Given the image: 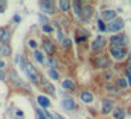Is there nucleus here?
Listing matches in <instances>:
<instances>
[{
    "instance_id": "obj_9",
    "label": "nucleus",
    "mask_w": 131,
    "mask_h": 119,
    "mask_svg": "<svg viewBox=\"0 0 131 119\" xmlns=\"http://www.w3.org/2000/svg\"><path fill=\"white\" fill-rule=\"evenodd\" d=\"M44 51L48 53V56H52V55L55 53V48L54 45H52V42H49V41H44Z\"/></svg>"
},
{
    "instance_id": "obj_36",
    "label": "nucleus",
    "mask_w": 131,
    "mask_h": 119,
    "mask_svg": "<svg viewBox=\"0 0 131 119\" xmlns=\"http://www.w3.org/2000/svg\"><path fill=\"white\" fill-rule=\"evenodd\" d=\"M0 80H6V74L3 70H0Z\"/></svg>"
},
{
    "instance_id": "obj_25",
    "label": "nucleus",
    "mask_w": 131,
    "mask_h": 119,
    "mask_svg": "<svg viewBox=\"0 0 131 119\" xmlns=\"http://www.w3.org/2000/svg\"><path fill=\"white\" fill-rule=\"evenodd\" d=\"M37 118L38 119H48L45 115V112H44L42 109H37Z\"/></svg>"
},
{
    "instance_id": "obj_31",
    "label": "nucleus",
    "mask_w": 131,
    "mask_h": 119,
    "mask_svg": "<svg viewBox=\"0 0 131 119\" xmlns=\"http://www.w3.org/2000/svg\"><path fill=\"white\" fill-rule=\"evenodd\" d=\"M28 45H30V48H32V49H35V48H37V42H35V41H30V42H28Z\"/></svg>"
},
{
    "instance_id": "obj_33",
    "label": "nucleus",
    "mask_w": 131,
    "mask_h": 119,
    "mask_svg": "<svg viewBox=\"0 0 131 119\" xmlns=\"http://www.w3.org/2000/svg\"><path fill=\"white\" fill-rule=\"evenodd\" d=\"M13 21H14L16 24H18L21 21V17H20V16H14V17H13Z\"/></svg>"
},
{
    "instance_id": "obj_39",
    "label": "nucleus",
    "mask_w": 131,
    "mask_h": 119,
    "mask_svg": "<svg viewBox=\"0 0 131 119\" xmlns=\"http://www.w3.org/2000/svg\"><path fill=\"white\" fill-rule=\"evenodd\" d=\"M54 119H65V118H63V116H61L59 113H55V115H54Z\"/></svg>"
},
{
    "instance_id": "obj_35",
    "label": "nucleus",
    "mask_w": 131,
    "mask_h": 119,
    "mask_svg": "<svg viewBox=\"0 0 131 119\" xmlns=\"http://www.w3.org/2000/svg\"><path fill=\"white\" fill-rule=\"evenodd\" d=\"M4 6H6V3L4 2H0V13L4 11Z\"/></svg>"
},
{
    "instance_id": "obj_1",
    "label": "nucleus",
    "mask_w": 131,
    "mask_h": 119,
    "mask_svg": "<svg viewBox=\"0 0 131 119\" xmlns=\"http://www.w3.org/2000/svg\"><path fill=\"white\" fill-rule=\"evenodd\" d=\"M24 71L27 73L28 79L31 80V81L34 83V84H40L41 77H40V74H38L37 69H35L34 66L31 65V63H26V67H24Z\"/></svg>"
},
{
    "instance_id": "obj_5",
    "label": "nucleus",
    "mask_w": 131,
    "mask_h": 119,
    "mask_svg": "<svg viewBox=\"0 0 131 119\" xmlns=\"http://www.w3.org/2000/svg\"><path fill=\"white\" fill-rule=\"evenodd\" d=\"M110 42L113 43V46H120V48H124L125 45V37L123 35H113L110 38Z\"/></svg>"
},
{
    "instance_id": "obj_23",
    "label": "nucleus",
    "mask_w": 131,
    "mask_h": 119,
    "mask_svg": "<svg viewBox=\"0 0 131 119\" xmlns=\"http://www.w3.org/2000/svg\"><path fill=\"white\" fill-rule=\"evenodd\" d=\"M48 74L51 76V79H54V80H58V79H59V74L57 73V70H55V69H49V70H48Z\"/></svg>"
},
{
    "instance_id": "obj_21",
    "label": "nucleus",
    "mask_w": 131,
    "mask_h": 119,
    "mask_svg": "<svg viewBox=\"0 0 131 119\" xmlns=\"http://www.w3.org/2000/svg\"><path fill=\"white\" fill-rule=\"evenodd\" d=\"M32 56H34L35 60H37V62H40V63H44V62H45V60H44L42 53H41L40 51H34V55H32Z\"/></svg>"
},
{
    "instance_id": "obj_14",
    "label": "nucleus",
    "mask_w": 131,
    "mask_h": 119,
    "mask_svg": "<svg viewBox=\"0 0 131 119\" xmlns=\"http://www.w3.org/2000/svg\"><path fill=\"white\" fill-rule=\"evenodd\" d=\"M37 101H38V104H40L42 108H48L49 105H51L49 99L47 98V97H44V95H38V97H37Z\"/></svg>"
},
{
    "instance_id": "obj_8",
    "label": "nucleus",
    "mask_w": 131,
    "mask_h": 119,
    "mask_svg": "<svg viewBox=\"0 0 131 119\" xmlns=\"http://www.w3.org/2000/svg\"><path fill=\"white\" fill-rule=\"evenodd\" d=\"M10 39V29L0 28V42H7Z\"/></svg>"
},
{
    "instance_id": "obj_24",
    "label": "nucleus",
    "mask_w": 131,
    "mask_h": 119,
    "mask_svg": "<svg viewBox=\"0 0 131 119\" xmlns=\"http://www.w3.org/2000/svg\"><path fill=\"white\" fill-rule=\"evenodd\" d=\"M73 7H75V13H76L78 16L82 14V10H83V9H80V3H79V2H75Z\"/></svg>"
},
{
    "instance_id": "obj_26",
    "label": "nucleus",
    "mask_w": 131,
    "mask_h": 119,
    "mask_svg": "<svg viewBox=\"0 0 131 119\" xmlns=\"http://www.w3.org/2000/svg\"><path fill=\"white\" fill-rule=\"evenodd\" d=\"M118 85H120V87H127L128 81L125 79H118Z\"/></svg>"
},
{
    "instance_id": "obj_34",
    "label": "nucleus",
    "mask_w": 131,
    "mask_h": 119,
    "mask_svg": "<svg viewBox=\"0 0 131 119\" xmlns=\"http://www.w3.org/2000/svg\"><path fill=\"white\" fill-rule=\"evenodd\" d=\"M49 63H51V66H52V67H57V62H55V60L54 59H52V57H49Z\"/></svg>"
},
{
    "instance_id": "obj_32",
    "label": "nucleus",
    "mask_w": 131,
    "mask_h": 119,
    "mask_svg": "<svg viewBox=\"0 0 131 119\" xmlns=\"http://www.w3.org/2000/svg\"><path fill=\"white\" fill-rule=\"evenodd\" d=\"M40 21L44 24V25H47V23H48V20H47V17H44V16H40Z\"/></svg>"
},
{
    "instance_id": "obj_22",
    "label": "nucleus",
    "mask_w": 131,
    "mask_h": 119,
    "mask_svg": "<svg viewBox=\"0 0 131 119\" xmlns=\"http://www.w3.org/2000/svg\"><path fill=\"white\" fill-rule=\"evenodd\" d=\"M124 115H125V112L123 109H116V112H113L114 119H123V118H124Z\"/></svg>"
},
{
    "instance_id": "obj_16",
    "label": "nucleus",
    "mask_w": 131,
    "mask_h": 119,
    "mask_svg": "<svg viewBox=\"0 0 131 119\" xmlns=\"http://www.w3.org/2000/svg\"><path fill=\"white\" fill-rule=\"evenodd\" d=\"M108 66V59L107 57H100V59L96 60V67L103 69V67H107Z\"/></svg>"
},
{
    "instance_id": "obj_19",
    "label": "nucleus",
    "mask_w": 131,
    "mask_h": 119,
    "mask_svg": "<svg viewBox=\"0 0 131 119\" xmlns=\"http://www.w3.org/2000/svg\"><path fill=\"white\" fill-rule=\"evenodd\" d=\"M0 53L3 55V56H10V53H12L10 45H2V52H0Z\"/></svg>"
},
{
    "instance_id": "obj_30",
    "label": "nucleus",
    "mask_w": 131,
    "mask_h": 119,
    "mask_svg": "<svg viewBox=\"0 0 131 119\" xmlns=\"http://www.w3.org/2000/svg\"><path fill=\"white\" fill-rule=\"evenodd\" d=\"M42 29L45 32H52V27H49V25H42Z\"/></svg>"
},
{
    "instance_id": "obj_6",
    "label": "nucleus",
    "mask_w": 131,
    "mask_h": 119,
    "mask_svg": "<svg viewBox=\"0 0 131 119\" xmlns=\"http://www.w3.org/2000/svg\"><path fill=\"white\" fill-rule=\"evenodd\" d=\"M104 45H106L104 37H97L96 39L93 41V43H92V49H93V51H100L102 48H104Z\"/></svg>"
},
{
    "instance_id": "obj_4",
    "label": "nucleus",
    "mask_w": 131,
    "mask_h": 119,
    "mask_svg": "<svg viewBox=\"0 0 131 119\" xmlns=\"http://www.w3.org/2000/svg\"><path fill=\"white\" fill-rule=\"evenodd\" d=\"M110 53H111V56H113L114 59L121 60L123 57L125 56V49L124 48H120V46H111Z\"/></svg>"
},
{
    "instance_id": "obj_7",
    "label": "nucleus",
    "mask_w": 131,
    "mask_h": 119,
    "mask_svg": "<svg viewBox=\"0 0 131 119\" xmlns=\"http://www.w3.org/2000/svg\"><path fill=\"white\" fill-rule=\"evenodd\" d=\"M111 109H113V102H111L110 99H103V102H102V111H103V113L111 112Z\"/></svg>"
},
{
    "instance_id": "obj_40",
    "label": "nucleus",
    "mask_w": 131,
    "mask_h": 119,
    "mask_svg": "<svg viewBox=\"0 0 131 119\" xmlns=\"http://www.w3.org/2000/svg\"><path fill=\"white\" fill-rule=\"evenodd\" d=\"M128 63L131 65V52H130V55H128Z\"/></svg>"
},
{
    "instance_id": "obj_11",
    "label": "nucleus",
    "mask_w": 131,
    "mask_h": 119,
    "mask_svg": "<svg viewBox=\"0 0 131 119\" xmlns=\"http://www.w3.org/2000/svg\"><path fill=\"white\" fill-rule=\"evenodd\" d=\"M62 87L65 88V90H68V91H73L75 88H76V85H75V83L72 81L71 79H66V80L62 81Z\"/></svg>"
},
{
    "instance_id": "obj_37",
    "label": "nucleus",
    "mask_w": 131,
    "mask_h": 119,
    "mask_svg": "<svg viewBox=\"0 0 131 119\" xmlns=\"http://www.w3.org/2000/svg\"><path fill=\"white\" fill-rule=\"evenodd\" d=\"M4 67H6V63H4L3 60H0V70H3Z\"/></svg>"
},
{
    "instance_id": "obj_38",
    "label": "nucleus",
    "mask_w": 131,
    "mask_h": 119,
    "mask_svg": "<svg viewBox=\"0 0 131 119\" xmlns=\"http://www.w3.org/2000/svg\"><path fill=\"white\" fill-rule=\"evenodd\" d=\"M71 45V41L69 39H63V46H69Z\"/></svg>"
},
{
    "instance_id": "obj_18",
    "label": "nucleus",
    "mask_w": 131,
    "mask_h": 119,
    "mask_svg": "<svg viewBox=\"0 0 131 119\" xmlns=\"http://www.w3.org/2000/svg\"><path fill=\"white\" fill-rule=\"evenodd\" d=\"M92 7L90 6H86V7H83V10H82V16H83V18H89L92 16Z\"/></svg>"
},
{
    "instance_id": "obj_20",
    "label": "nucleus",
    "mask_w": 131,
    "mask_h": 119,
    "mask_svg": "<svg viewBox=\"0 0 131 119\" xmlns=\"http://www.w3.org/2000/svg\"><path fill=\"white\" fill-rule=\"evenodd\" d=\"M44 87H45V91H47V93L52 94V95L55 94V88H54V85H52L51 83H48V81H44Z\"/></svg>"
},
{
    "instance_id": "obj_12",
    "label": "nucleus",
    "mask_w": 131,
    "mask_h": 119,
    "mask_svg": "<svg viewBox=\"0 0 131 119\" xmlns=\"http://www.w3.org/2000/svg\"><path fill=\"white\" fill-rule=\"evenodd\" d=\"M102 18L103 20H113V18H116V11L114 10H104V11H102Z\"/></svg>"
},
{
    "instance_id": "obj_10",
    "label": "nucleus",
    "mask_w": 131,
    "mask_h": 119,
    "mask_svg": "<svg viewBox=\"0 0 131 119\" xmlns=\"http://www.w3.org/2000/svg\"><path fill=\"white\" fill-rule=\"evenodd\" d=\"M80 99H82L85 104H90V102L93 101V94L89 93V91H83V93L80 94Z\"/></svg>"
},
{
    "instance_id": "obj_3",
    "label": "nucleus",
    "mask_w": 131,
    "mask_h": 119,
    "mask_svg": "<svg viewBox=\"0 0 131 119\" xmlns=\"http://www.w3.org/2000/svg\"><path fill=\"white\" fill-rule=\"evenodd\" d=\"M40 7L44 13H47V14H54L55 13V6H54L52 2H49V0H42V2H40Z\"/></svg>"
},
{
    "instance_id": "obj_29",
    "label": "nucleus",
    "mask_w": 131,
    "mask_h": 119,
    "mask_svg": "<svg viewBox=\"0 0 131 119\" xmlns=\"http://www.w3.org/2000/svg\"><path fill=\"white\" fill-rule=\"evenodd\" d=\"M97 25H99V29H100V31H106V29H107V27L103 24V21H99V23H97Z\"/></svg>"
},
{
    "instance_id": "obj_2",
    "label": "nucleus",
    "mask_w": 131,
    "mask_h": 119,
    "mask_svg": "<svg viewBox=\"0 0 131 119\" xmlns=\"http://www.w3.org/2000/svg\"><path fill=\"white\" fill-rule=\"evenodd\" d=\"M123 27H124V21H123L121 18H116V20H113L107 25V29L110 32H118L123 29Z\"/></svg>"
},
{
    "instance_id": "obj_27",
    "label": "nucleus",
    "mask_w": 131,
    "mask_h": 119,
    "mask_svg": "<svg viewBox=\"0 0 131 119\" xmlns=\"http://www.w3.org/2000/svg\"><path fill=\"white\" fill-rule=\"evenodd\" d=\"M108 93H110V94H117V87H116V85H108Z\"/></svg>"
},
{
    "instance_id": "obj_28",
    "label": "nucleus",
    "mask_w": 131,
    "mask_h": 119,
    "mask_svg": "<svg viewBox=\"0 0 131 119\" xmlns=\"http://www.w3.org/2000/svg\"><path fill=\"white\" fill-rule=\"evenodd\" d=\"M125 73H127V79H128V84L131 85V67H128L127 70H125Z\"/></svg>"
},
{
    "instance_id": "obj_15",
    "label": "nucleus",
    "mask_w": 131,
    "mask_h": 119,
    "mask_svg": "<svg viewBox=\"0 0 131 119\" xmlns=\"http://www.w3.org/2000/svg\"><path fill=\"white\" fill-rule=\"evenodd\" d=\"M62 105H63V108L68 109V111H71L75 108V102H73V99H71V98H65L62 101Z\"/></svg>"
},
{
    "instance_id": "obj_13",
    "label": "nucleus",
    "mask_w": 131,
    "mask_h": 119,
    "mask_svg": "<svg viewBox=\"0 0 131 119\" xmlns=\"http://www.w3.org/2000/svg\"><path fill=\"white\" fill-rule=\"evenodd\" d=\"M10 80H12V81L16 85H23V81H21L20 77L17 76L16 70H10Z\"/></svg>"
},
{
    "instance_id": "obj_17",
    "label": "nucleus",
    "mask_w": 131,
    "mask_h": 119,
    "mask_svg": "<svg viewBox=\"0 0 131 119\" xmlns=\"http://www.w3.org/2000/svg\"><path fill=\"white\" fill-rule=\"evenodd\" d=\"M69 7H71V3H69L68 0H59V9L62 11H68Z\"/></svg>"
}]
</instances>
